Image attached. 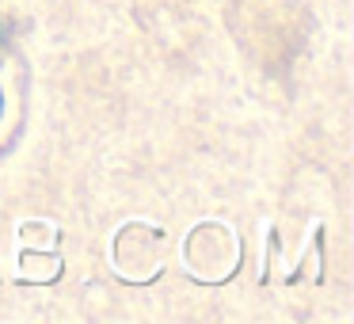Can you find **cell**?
<instances>
[{"label": "cell", "instance_id": "6da1fadb", "mask_svg": "<svg viewBox=\"0 0 354 324\" xmlns=\"http://www.w3.org/2000/svg\"><path fill=\"white\" fill-rule=\"evenodd\" d=\"M0 111H4V96H0Z\"/></svg>", "mask_w": 354, "mask_h": 324}]
</instances>
